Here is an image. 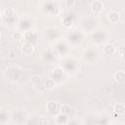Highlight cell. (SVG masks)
Segmentation results:
<instances>
[{
	"mask_svg": "<svg viewBox=\"0 0 125 125\" xmlns=\"http://www.w3.org/2000/svg\"><path fill=\"white\" fill-rule=\"evenodd\" d=\"M46 108H47L48 111L53 112V111H55V110L57 109V104H56L55 102H53V101L48 102L47 104H46Z\"/></svg>",
	"mask_w": 125,
	"mask_h": 125,
	"instance_id": "cell-9",
	"label": "cell"
},
{
	"mask_svg": "<svg viewBox=\"0 0 125 125\" xmlns=\"http://www.w3.org/2000/svg\"><path fill=\"white\" fill-rule=\"evenodd\" d=\"M114 78L115 80L120 83V84H123L125 82V73L123 70H117L115 72V75H114Z\"/></svg>",
	"mask_w": 125,
	"mask_h": 125,
	"instance_id": "cell-4",
	"label": "cell"
},
{
	"mask_svg": "<svg viewBox=\"0 0 125 125\" xmlns=\"http://www.w3.org/2000/svg\"><path fill=\"white\" fill-rule=\"evenodd\" d=\"M70 112H71V107H70L69 104H62L61 105V113H63V114L68 115Z\"/></svg>",
	"mask_w": 125,
	"mask_h": 125,
	"instance_id": "cell-8",
	"label": "cell"
},
{
	"mask_svg": "<svg viewBox=\"0 0 125 125\" xmlns=\"http://www.w3.org/2000/svg\"><path fill=\"white\" fill-rule=\"evenodd\" d=\"M33 50H34L33 45H32V44H29V43H24V44H22V46H21V51L23 54H25V55L31 54V53L33 52Z\"/></svg>",
	"mask_w": 125,
	"mask_h": 125,
	"instance_id": "cell-2",
	"label": "cell"
},
{
	"mask_svg": "<svg viewBox=\"0 0 125 125\" xmlns=\"http://www.w3.org/2000/svg\"><path fill=\"white\" fill-rule=\"evenodd\" d=\"M31 82H32L33 85H38L41 82V78L39 76H37V75H34V76L31 77Z\"/></svg>",
	"mask_w": 125,
	"mask_h": 125,
	"instance_id": "cell-12",
	"label": "cell"
},
{
	"mask_svg": "<svg viewBox=\"0 0 125 125\" xmlns=\"http://www.w3.org/2000/svg\"><path fill=\"white\" fill-rule=\"evenodd\" d=\"M65 4L68 8H72L75 5V0H65Z\"/></svg>",
	"mask_w": 125,
	"mask_h": 125,
	"instance_id": "cell-13",
	"label": "cell"
},
{
	"mask_svg": "<svg viewBox=\"0 0 125 125\" xmlns=\"http://www.w3.org/2000/svg\"><path fill=\"white\" fill-rule=\"evenodd\" d=\"M119 19H120L119 13H117L116 11H111V12H109V14H108V21H109V22L115 23V22H117V21H119Z\"/></svg>",
	"mask_w": 125,
	"mask_h": 125,
	"instance_id": "cell-3",
	"label": "cell"
},
{
	"mask_svg": "<svg viewBox=\"0 0 125 125\" xmlns=\"http://www.w3.org/2000/svg\"><path fill=\"white\" fill-rule=\"evenodd\" d=\"M21 33H17V34H14V37H15V38H17V39L19 40V39L21 38Z\"/></svg>",
	"mask_w": 125,
	"mask_h": 125,
	"instance_id": "cell-14",
	"label": "cell"
},
{
	"mask_svg": "<svg viewBox=\"0 0 125 125\" xmlns=\"http://www.w3.org/2000/svg\"><path fill=\"white\" fill-rule=\"evenodd\" d=\"M4 15H5L6 17H12V16H14V15H15V10H14V8H12V7L6 8V9L4 10Z\"/></svg>",
	"mask_w": 125,
	"mask_h": 125,
	"instance_id": "cell-10",
	"label": "cell"
},
{
	"mask_svg": "<svg viewBox=\"0 0 125 125\" xmlns=\"http://www.w3.org/2000/svg\"><path fill=\"white\" fill-rule=\"evenodd\" d=\"M91 9H92V11L95 12V13H100V12H102V10L104 9V4H103V2L100 1V0H95V1L92 2V4H91Z\"/></svg>",
	"mask_w": 125,
	"mask_h": 125,
	"instance_id": "cell-1",
	"label": "cell"
},
{
	"mask_svg": "<svg viewBox=\"0 0 125 125\" xmlns=\"http://www.w3.org/2000/svg\"><path fill=\"white\" fill-rule=\"evenodd\" d=\"M113 109H114V111H115L117 114H123V113L125 112V105H124V104H122V103H118V104H116L114 105Z\"/></svg>",
	"mask_w": 125,
	"mask_h": 125,
	"instance_id": "cell-6",
	"label": "cell"
},
{
	"mask_svg": "<svg viewBox=\"0 0 125 125\" xmlns=\"http://www.w3.org/2000/svg\"><path fill=\"white\" fill-rule=\"evenodd\" d=\"M0 38H1V32H0Z\"/></svg>",
	"mask_w": 125,
	"mask_h": 125,
	"instance_id": "cell-15",
	"label": "cell"
},
{
	"mask_svg": "<svg viewBox=\"0 0 125 125\" xmlns=\"http://www.w3.org/2000/svg\"><path fill=\"white\" fill-rule=\"evenodd\" d=\"M56 87V83L54 82L53 79H48L46 81V88L47 89H54Z\"/></svg>",
	"mask_w": 125,
	"mask_h": 125,
	"instance_id": "cell-11",
	"label": "cell"
},
{
	"mask_svg": "<svg viewBox=\"0 0 125 125\" xmlns=\"http://www.w3.org/2000/svg\"><path fill=\"white\" fill-rule=\"evenodd\" d=\"M56 121L59 124H62V123L65 124V123H67V115L66 114H63V113H60V114L57 115Z\"/></svg>",
	"mask_w": 125,
	"mask_h": 125,
	"instance_id": "cell-7",
	"label": "cell"
},
{
	"mask_svg": "<svg viewBox=\"0 0 125 125\" xmlns=\"http://www.w3.org/2000/svg\"><path fill=\"white\" fill-rule=\"evenodd\" d=\"M103 51L105 55H113L115 53V47L112 44H105L103 48Z\"/></svg>",
	"mask_w": 125,
	"mask_h": 125,
	"instance_id": "cell-5",
	"label": "cell"
}]
</instances>
